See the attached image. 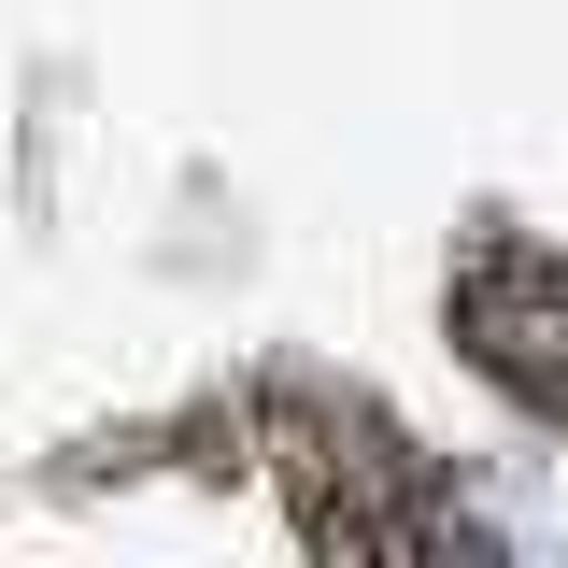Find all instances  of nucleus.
Here are the masks:
<instances>
[{"label":"nucleus","instance_id":"obj_1","mask_svg":"<svg viewBox=\"0 0 568 568\" xmlns=\"http://www.w3.org/2000/svg\"><path fill=\"white\" fill-rule=\"evenodd\" d=\"M455 342L497 398L555 413L568 398V256H469L455 271Z\"/></svg>","mask_w":568,"mask_h":568},{"label":"nucleus","instance_id":"obj_2","mask_svg":"<svg viewBox=\"0 0 568 568\" xmlns=\"http://www.w3.org/2000/svg\"><path fill=\"white\" fill-rule=\"evenodd\" d=\"M555 426H568V398H555Z\"/></svg>","mask_w":568,"mask_h":568}]
</instances>
